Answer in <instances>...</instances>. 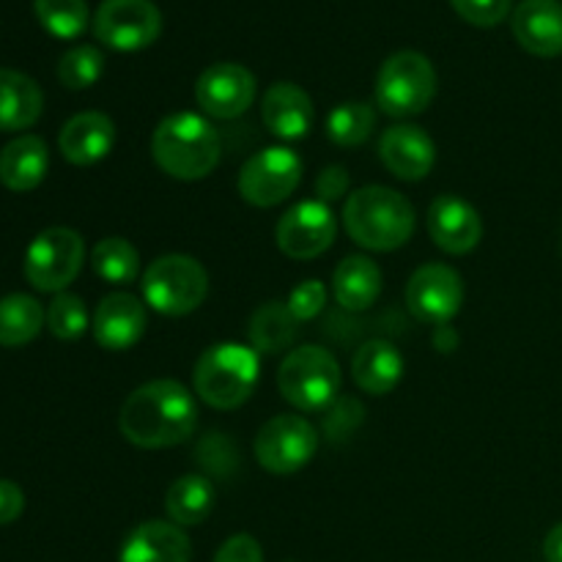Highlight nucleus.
Segmentation results:
<instances>
[{
	"label": "nucleus",
	"mask_w": 562,
	"mask_h": 562,
	"mask_svg": "<svg viewBox=\"0 0 562 562\" xmlns=\"http://www.w3.org/2000/svg\"><path fill=\"white\" fill-rule=\"evenodd\" d=\"M198 404L190 390L173 379H154L126 395L119 428L126 442L143 450H165L195 434Z\"/></svg>",
	"instance_id": "f257e3e1"
},
{
	"label": "nucleus",
	"mask_w": 562,
	"mask_h": 562,
	"mask_svg": "<svg viewBox=\"0 0 562 562\" xmlns=\"http://www.w3.org/2000/svg\"><path fill=\"white\" fill-rule=\"evenodd\" d=\"M344 228L366 250L393 252L415 234V206L390 187H360L344 203Z\"/></svg>",
	"instance_id": "f03ea898"
},
{
	"label": "nucleus",
	"mask_w": 562,
	"mask_h": 562,
	"mask_svg": "<svg viewBox=\"0 0 562 562\" xmlns=\"http://www.w3.org/2000/svg\"><path fill=\"white\" fill-rule=\"evenodd\" d=\"M151 157L170 179L201 181L217 168L220 135L203 115L173 113L154 130Z\"/></svg>",
	"instance_id": "7ed1b4c3"
},
{
	"label": "nucleus",
	"mask_w": 562,
	"mask_h": 562,
	"mask_svg": "<svg viewBox=\"0 0 562 562\" xmlns=\"http://www.w3.org/2000/svg\"><path fill=\"white\" fill-rule=\"evenodd\" d=\"M258 376H261V362L252 346L214 344L198 357L192 384L203 404L231 412L250 401Z\"/></svg>",
	"instance_id": "20e7f679"
},
{
	"label": "nucleus",
	"mask_w": 562,
	"mask_h": 562,
	"mask_svg": "<svg viewBox=\"0 0 562 562\" xmlns=\"http://www.w3.org/2000/svg\"><path fill=\"white\" fill-rule=\"evenodd\" d=\"M344 384L338 360L324 346H300L285 355L278 371V390L294 409L324 412L335 404Z\"/></svg>",
	"instance_id": "39448f33"
},
{
	"label": "nucleus",
	"mask_w": 562,
	"mask_h": 562,
	"mask_svg": "<svg viewBox=\"0 0 562 562\" xmlns=\"http://www.w3.org/2000/svg\"><path fill=\"white\" fill-rule=\"evenodd\" d=\"M143 300L162 316H190L203 305L209 294V274L203 263L192 256L168 252L151 261L143 272Z\"/></svg>",
	"instance_id": "423d86ee"
},
{
	"label": "nucleus",
	"mask_w": 562,
	"mask_h": 562,
	"mask_svg": "<svg viewBox=\"0 0 562 562\" xmlns=\"http://www.w3.org/2000/svg\"><path fill=\"white\" fill-rule=\"evenodd\" d=\"M437 97V69L415 49L390 55L376 75V108L393 119H412L431 108Z\"/></svg>",
	"instance_id": "0eeeda50"
},
{
	"label": "nucleus",
	"mask_w": 562,
	"mask_h": 562,
	"mask_svg": "<svg viewBox=\"0 0 562 562\" xmlns=\"http://www.w3.org/2000/svg\"><path fill=\"white\" fill-rule=\"evenodd\" d=\"M86 261V241L77 231L55 225L42 231L27 245L25 278L27 283L44 294H60L66 285L75 283Z\"/></svg>",
	"instance_id": "6e6552de"
},
{
	"label": "nucleus",
	"mask_w": 562,
	"mask_h": 562,
	"mask_svg": "<svg viewBox=\"0 0 562 562\" xmlns=\"http://www.w3.org/2000/svg\"><path fill=\"white\" fill-rule=\"evenodd\" d=\"M305 165L294 148L269 146L256 151L239 170V195L250 206L272 209L289 201L300 187Z\"/></svg>",
	"instance_id": "1a4fd4ad"
},
{
	"label": "nucleus",
	"mask_w": 562,
	"mask_h": 562,
	"mask_svg": "<svg viewBox=\"0 0 562 562\" xmlns=\"http://www.w3.org/2000/svg\"><path fill=\"white\" fill-rule=\"evenodd\" d=\"M256 461L272 475H294L305 470L318 450V431L302 415H278L258 431Z\"/></svg>",
	"instance_id": "9d476101"
},
{
	"label": "nucleus",
	"mask_w": 562,
	"mask_h": 562,
	"mask_svg": "<svg viewBox=\"0 0 562 562\" xmlns=\"http://www.w3.org/2000/svg\"><path fill=\"white\" fill-rule=\"evenodd\" d=\"M93 33L119 53H137L162 33V14L151 0H102L93 16Z\"/></svg>",
	"instance_id": "9b49d317"
},
{
	"label": "nucleus",
	"mask_w": 562,
	"mask_h": 562,
	"mask_svg": "<svg viewBox=\"0 0 562 562\" xmlns=\"http://www.w3.org/2000/svg\"><path fill=\"white\" fill-rule=\"evenodd\" d=\"M335 234H338V223H335L333 209L316 198V201L296 203L278 220L274 241L283 256L294 261H311L333 247Z\"/></svg>",
	"instance_id": "f8f14e48"
},
{
	"label": "nucleus",
	"mask_w": 562,
	"mask_h": 562,
	"mask_svg": "<svg viewBox=\"0 0 562 562\" xmlns=\"http://www.w3.org/2000/svg\"><path fill=\"white\" fill-rule=\"evenodd\" d=\"M406 305L423 324L442 327L464 305V280L448 263H423L406 285Z\"/></svg>",
	"instance_id": "ddd939ff"
},
{
	"label": "nucleus",
	"mask_w": 562,
	"mask_h": 562,
	"mask_svg": "<svg viewBox=\"0 0 562 562\" xmlns=\"http://www.w3.org/2000/svg\"><path fill=\"white\" fill-rule=\"evenodd\" d=\"M256 91L252 71L241 64H231V60L209 66L195 82V99L201 110L220 121L239 119L241 113H247L256 102Z\"/></svg>",
	"instance_id": "4468645a"
},
{
	"label": "nucleus",
	"mask_w": 562,
	"mask_h": 562,
	"mask_svg": "<svg viewBox=\"0 0 562 562\" xmlns=\"http://www.w3.org/2000/svg\"><path fill=\"white\" fill-rule=\"evenodd\" d=\"M428 234L448 256L472 252L483 239V220L477 209L461 195L445 192L428 206Z\"/></svg>",
	"instance_id": "2eb2a0df"
},
{
	"label": "nucleus",
	"mask_w": 562,
	"mask_h": 562,
	"mask_svg": "<svg viewBox=\"0 0 562 562\" xmlns=\"http://www.w3.org/2000/svg\"><path fill=\"white\" fill-rule=\"evenodd\" d=\"M384 168L401 181H423L437 165V143L415 124H395L379 140Z\"/></svg>",
	"instance_id": "dca6fc26"
},
{
	"label": "nucleus",
	"mask_w": 562,
	"mask_h": 562,
	"mask_svg": "<svg viewBox=\"0 0 562 562\" xmlns=\"http://www.w3.org/2000/svg\"><path fill=\"white\" fill-rule=\"evenodd\" d=\"M146 305L126 291L108 294L93 313V338L108 351H126L146 333Z\"/></svg>",
	"instance_id": "f3484780"
},
{
	"label": "nucleus",
	"mask_w": 562,
	"mask_h": 562,
	"mask_svg": "<svg viewBox=\"0 0 562 562\" xmlns=\"http://www.w3.org/2000/svg\"><path fill=\"white\" fill-rule=\"evenodd\" d=\"M261 119L263 126L280 140H302L311 135L316 110L305 88L296 82H274L261 99Z\"/></svg>",
	"instance_id": "a211bd4d"
},
{
	"label": "nucleus",
	"mask_w": 562,
	"mask_h": 562,
	"mask_svg": "<svg viewBox=\"0 0 562 562\" xmlns=\"http://www.w3.org/2000/svg\"><path fill=\"white\" fill-rule=\"evenodd\" d=\"M514 36L538 58L562 55V3L560 0H521L514 11Z\"/></svg>",
	"instance_id": "6ab92c4d"
},
{
	"label": "nucleus",
	"mask_w": 562,
	"mask_h": 562,
	"mask_svg": "<svg viewBox=\"0 0 562 562\" xmlns=\"http://www.w3.org/2000/svg\"><path fill=\"white\" fill-rule=\"evenodd\" d=\"M115 124L108 113L86 110L71 115L58 135V148L66 162L93 165L113 151Z\"/></svg>",
	"instance_id": "aec40b11"
},
{
	"label": "nucleus",
	"mask_w": 562,
	"mask_h": 562,
	"mask_svg": "<svg viewBox=\"0 0 562 562\" xmlns=\"http://www.w3.org/2000/svg\"><path fill=\"white\" fill-rule=\"evenodd\" d=\"M192 543L173 521H143L126 536L119 562H190Z\"/></svg>",
	"instance_id": "412c9836"
},
{
	"label": "nucleus",
	"mask_w": 562,
	"mask_h": 562,
	"mask_svg": "<svg viewBox=\"0 0 562 562\" xmlns=\"http://www.w3.org/2000/svg\"><path fill=\"white\" fill-rule=\"evenodd\" d=\"M351 376L362 393L387 395L398 387L401 376H404V357L390 340H368L355 351Z\"/></svg>",
	"instance_id": "4be33fe9"
},
{
	"label": "nucleus",
	"mask_w": 562,
	"mask_h": 562,
	"mask_svg": "<svg viewBox=\"0 0 562 562\" xmlns=\"http://www.w3.org/2000/svg\"><path fill=\"white\" fill-rule=\"evenodd\" d=\"M49 168L47 143L36 135H20L0 151V184L11 192H31Z\"/></svg>",
	"instance_id": "5701e85b"
},
{
	"label": "nucleus",
	"mask_w": 562,
	"mask_h": 562,
	"mask_svg": "<svg viewBox=\"0 0 562 562\" xmlns=\"http://www.w3.org/2000/svg\"><path fill=\"white\" fill-rule=\"evenodd\" d=\"M44 93L27 75L0 69V132H20L42 119Z\"/></svg>",
	"instance_id": "b1692460"
},
{
	"label": "nucleus",
	"mask_w": 562,
	"mask_h": 562,
	"mask_svg": "<svg viewBox=\"0 0 562 562\" xmlns=\"http://www.w3.org/2000/svg\"><path fill=\"white\" fill-rule=\"evenodd\" d=\"M382 269L368 256H349L333 274V294L346 311H368L382 294Z\"/></svg>",
	"instance_id": "393cba45"
},
{
	"label": "nucleus",
	"mask_w": 562,
	"mask_h": 562,
	"mask_svg": "<svg viewBox=\"0 0 562 562\" xmlns=\"http://www.w3.org/2000/svg\"><path fill=\"white\" fill-rule=\"evenodd\" d=\"M214 508V486L203 475H181L170 483L165 494V510L168 521L179 527H195L212 514Z\"/></svg>",
	"instance_id": "a878e982"
},
{
	"label": "nucleus",
	"mask_w": 562,
	"mask_h": 562,
	"mask_svg": "<svg viewBox=\"0 0 562 562\" xmlns=\"http://www.w3.org/2000/svg\"><path fill=\"white\" fill-rule=\"evenodd\" d=\"M296 318L285 302H267L250 318V346L258 355H278L296 340Z\"/></svg>",
	"instance_id": "bb28decb"
},
{
	"label": "nucleus",
	"mask_w": 562,
	"mask_h": 562,
	"mask_svg": "<svg viewBox=\"0 0 562 562\" xmlns=\"http://www.w3.org/2000/svg\"><path fill=\"white\" fill-rule=\"evenodd\" d=\"M47 311L27 294H9L0 300V346L16 349L42 333Z\"/></svg>",
	"instance_id": "cd10ccee"
},
{
	"label": "nucleus",
	"mask_w": 562,
	"mask_h": 562,
	"mask_svg": "<svg viewBox=\"0 0 562 562\" xmlns=\"http://www.w3.org/2000/svg\"><path fill=\"white\" fill-rule=\"evenodd\" d=\"M91 267L104 283L126 285L140 272V252L124 236H108V239L97 241V247H93Z\"/></svg>",
	"instance_id": "c85d7f7f"
},
{
	"label": "nucleus",
	"mask_w": 562,
	"mask_h": 562,
	"mask_svg": "<svg viewBox=\"0 0 562 562\" xmlns=\"http://www.w3.org/2000/svg\"><path fill=\"white\" fill-rule=\"evenodd\" d=\"M373 130H376V110L368 102H344L327 115V137L335 146H362Z\"/></svg>",
	"instance_id": "c756f323"
},
{
	"label": "nucleus",
	"mask_w": 562,
	"mask_h": 562,
	"mask_svg": "<svg viewBox=\"0 0 562 562\" xmlns=\"http://www.w3.org/2000/svg\"><path fill=\"white\" fill-rule=\"evenodd\" d=\"M38 22L58 38H77L88 27L86 0H33Z\"/></svg>",
	"instance_id": "7c9ffc66"
},
{
	"label": "nucleus",
	"mask_w": 562,
	"mask_h": 562,
	"mask_svg": "<svg viewBox=\"0 0 562 562\" xmlns=\"http://www.w3.org/2000/svg\"><path fill=\"white\" fill-rule=\"evenodd\" d=\"M104 71V55L99 53L91 44H80V47H71L69 53H64V58L58 60V80L64 82L71 91H82V88H91L93 82L102 77Z\"/></svg>",
	"instance_id": "2f4dec72"
},
{
	"label": "nucleus",
	"mask_w": 562,
	"mask_h": 562,
	"mask_svg": "<svg viewBox=\"0 0 562 562\" xmlns=\"http://www.w3.org/2000/svg\"><path fill=\"white\" fill-rule=\"evenodd\" d=\"M88 307L77 294L60 291L47 307V327L55 338L77 340L88 329Z\"/></svg>",
	"instance_id": "473e14b6"
},
{
	"label": "nucleus",
	"mask_w": 562,
	"mask_h": 562,
	"mask_svg": "<svg viewBox=\"0 0 562 562\" xmlns=\"http://www.w3.org/2000/svg\"><path fill=\"white\" fill-rule=\"evenodd\" d=\"M289 311L294 313L296 322H311L316 318L318 313L324 311L327 305V289H324L322 280L311 278V280H302L294 291L289 294Z\"/></svg>",
	"instance_id": "72a5a7b5"
},
{
	"label": "nucleus",
	"mask_w": 562,
	"mask_h": 562,
	"mask_svg": "<svg viewBox=\"0 0 562 562\" xmlns=\"http://www.w3.org/2000/svg\"><path fill=\"white\" fill-rule=\"evenodd\" d=\"M456 14L477 27H494L508 16L510 0H450Z\"/></svg>",
	"instance_id": "f704fd0d"
},
{
	"label": "nucleus",
	"mask_w": 562,
	"mask_h": 562,
	"mask_svg": "<svg viewBox=\"0 0 562 562\" xmlns=\"http://www.w3.org/2000/svg\"><path fill=\"white\" fill-rule=\"evenodd\" d=\"M214 562H263V549L256 538L247 536V532H239V536H231L217 549Z\"/></svg>",
	"instance_id": "c9c22d12"
},
{
	"label": "nucleus",
	"mask_w": 562,
	"mask_h": 562,
	"mask_svg": "<svg viewBox=\"0 0 562 562\" xmlns=\"http://www.w3.org/2000/svg\"><path fill=\"white\" fill-rule=\"evenodd\" d=\"M349 190V173H346L344 165H329L318 173L316 179V195L318 201L329 203V201H338V198L346 195Z\"/></svg>",
	"instance_id": "e433bc0d"
},
{
	"label": "nucleus",
	"mask_w": 562,
	"mask_h": 562,
	"mask_svg": "<svg viewBox=\"0 0 562 562\" xmlns=\"http://www.w3.org/2000/svg\"><path fill=\"white\" fill-rule=\"evenodd\" d=\"M25 510V494L14 481H3L0 477V527L16 521Z\"/></svg>",
	"instance_id": "4c0bfd02"
},
{
	"label": "nucleus",
	"mask_w": 562,
	"mask_h": 562,
	"mask_svg": "<svg viewBox=\"0 0 562 562\" xmlns=\"http://www.w3.org/2000/svg\"><path fill=\"white\" fill-rule=\"evenodd\" d=\"M543 558L547 562H562V521L549 530L547 541H543Z\"/></svg>",
	"instance_id": "58836bf2"
}]
</instances>
